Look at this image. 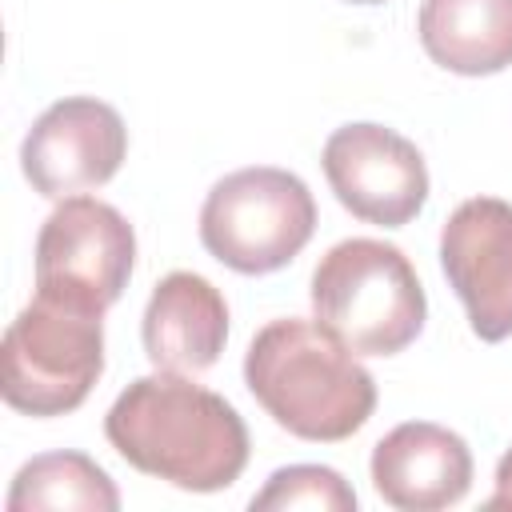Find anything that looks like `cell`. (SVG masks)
I'll list each match as a JSON object with an SVG mask.
<instances>
[{
    "label": "cell",
    "instance_id": "obj_6",
    "mask_svg": "<svg viewBox=\"0 0 512 512\" xmlns=\"http://www.w3.org/2000/svg\"><path fill=\"white\" fill-rule=\"evenodd\" d=\"M136 232L120 208L96 196H68L36 236V296L104 316L128 288Z\"/></svg>",
    "mask_w": 512,
    "mask_h": 512
},
{
    "label": "cell",
    "instance_id": "obj_13",
    "mask_svg": "<svg viewBox=\"0 0 512 512\" xmlns=\"http://www.w3.org/2000/svg\"><path fill=\"white\" fill-rule=\"evenodd\" d=\"M116 512L120 492L112 476L84 452H44L32 456L8 488V512Z\"/></svg>",
    "mask_w": 512,
    "mask_h": 512
},
{
    "label": "cell",
    "instance_id": "obj_9",
    "mask_svg": "<svg viewBox=\"0 0 512 512\" xmlns=\"http://www.w3.org/2000/svg\"><path fill=\"white\" fill-rule=\"evenodd\" d=\"M440 268L480 340L512 336V204L464 200L440 232Z\"/></svg>",
    "mask_w": 512,
    "mask_h": 512
},
{
    "label": "cell",
    "instance_id": "obj_14",
    "mask_svg": "<svg viewBox=\"0 0 512 512\" xmlns=\"http://www.w3.org/2000/svg\"><path fill=\"white\" fill-rule=\"evenodd\" d=\"M292 512V508H312V512H352L356 492L336 468L324 464H288L268 476V484L252 496V512Z\"/></svg>",
    "mask_w": 512,
    "mask_h": 512
},
{
    "label": "cell",
    "instance_id": "obj_8",
    "mask_svg": "<svg viewBox=\"0 0 512 512\" xmlns=\"http://www.w3.org/2000/svg\"><path fill=\"white\" fill-rule=\"evenodd\" d=\"M128 156V128L120 112L96 96H64L36 116L20 144L28 184L48 200L108 184Z\"/></svg>",
    "mask_w": 512,
    "mask_h": 512
},
{
    "label": "cell",
    "instance_id": "obj_10",
    "mask_svg": "<svg viewBox=\"0 0 512 512\" xmlns=\"http://www.w3.org/2000/svg\"><path fill=\"white\" fill-rule=\"evenodd\" d=\"M372 484L400 512L452 508L472 488V452L464 436L432 420L396 424L372 448Z\"/></svg>",
    "mask_w": 512,
    "mask_h": 512
},
{
    "label": "cell",
    "instance_id": "obj_7",
    "mask_svg": "<svg viewBox=\"0 0 512 512\" xmlns=\"http://www.w3.org/2000/svg\"><path fill=\"white\" fill-rule=\"evenodd\" d=\"M324 176L364 224L400 228L428 200V168L412 140L384 124H344L324 140Z\"/></svg>",
    "mask_w": 512,
    "mask_h": 512
},
{
    "label": "cell",
    "instance_id": "obj_3",
    "mask_svg": "<svg viewBox=\"0 0 512 512\" xmlns=\"http://www.w3.org/2000/svg\"><path fill=\"white\" fill-rule=\"evenodd\" d=\"M312 308L356 356L404 352L428 316L412 260L384 240L352 236L332 244L312 272Z\"/></svg>",
    "mask_w": 512,
    "mask_h": 512
},
{
    "label": "cell",
    "instance_id": "obj_16",
    "mask_svg": "<svg viewBox=\"0 0 512 512\" xmlns=\"http://www.w3.org/2000/svg\"><path fill=\"white\" fill-rule=\"evenodd\" d=\"M348 4H384V0H348Z\"/></svg>",
    "mask_w": 512,
    "mask_h": 512
},
{
    "label": "cell",
    "instance_id": "obj_2",
    "mask_svg": "<svg viewBox=\"0 0 512 512\" xmlns=\"http://www.w3.org/2000/svg\"><path fill=\"white\" fill-rule=\"evenodd\" d=\"M244 384L284 432L316 444L348 440L376 408L372 372L328 324L304 316L256 332L244 352Z\"/></svg>",
    "mask_w": 512,
    "mask_h": 512
},
{
    "label": "cell",
    "instance_id": "obj_11",
    "mask_svg": "<svg viewBox=\"0 0 512 512\" xmlns=\"http://www.w3.org/2000/svg\"><path fill=\"white\" fill-rule=\"evenodd\" d=\"M140 336L156 372H208L228 340V304L200 272H168L148 296Z\"/></svg>",
    "mask_w": 512,
    "mask_h": 512
},
{
    "label": "cell",
    "instance_id": "obj_4",
    "mask_svg": "<svg viewBox=\"0 0 512 512\" xmlns=\"http://www.w3.org/2000/svg\"><path fill=\"white\" fill-rule=\"evenodd\" d=\"M316 232V200L308 184L272 164L228 172L200 208V244L240 276L280 272Z\"/></svg>",
    "mask_w": 512,
    "mask_h": 512
},
{
    "label": "cell",
    "instance_id": "obj_5",
    "mask_svg": "<svg viewBox=\"0 0 512 512\" xmlns=\"http://www.w3.org/2000/svg\"><path fill=\"white\" fill-rule=\"evenodd\" d=\"M4 404L24 416L76 412L104 372V316L36 296L0 344Z\"/></svg>",
    "mask_w": 512,
    "mask_h": 512
},
{
    "label": "cell",
    "instance_id": "obj_1",
    "mask_svg": "<svg viewBox=\"0 0 512 512\" xmlns=\"http://www.w3.org/2000/svg\"><path fill=\"white\" fill-rule=\"evenodd\" d=\"M104 436L136 472L184 492L232 488L248 464V428L240 412L176 372L132 380L112 400Z\"/></svg>",
    "mask_w": 512,
    "mask_h": 512
},
{
    "label": "cell",
    "instance_id": "obj_12",
    "mask_svg": "<svg viewBox=\"0 0 512 512\" xmlns=\"http://www.w3.org/2000/svg\"><path fill=\"white\" fill-rule=\"evenodd\" d=\"M424 52L456 76H492L512 64V0H424Z\"/></svg>",
    "mask_w": 512,
    "mask_h": 512
},
{
    "label": "cell",
    "instance_id": "obj_15",
    "mask_svg": "<svg viewBox=\"0 0 512 512\" xmlns=\"http://www.w3.org/2000/svg\"><path fill=\"white\" fill-rule=\"evenodd\" d=\"M488 508H512V448L496 464V492L488 496Z\"/></svg>",
    "mask_w": 512,
    "mask_h": 512
}]
</instances>
